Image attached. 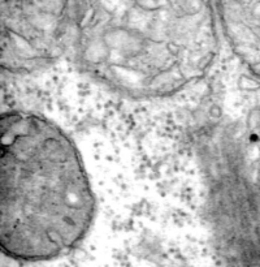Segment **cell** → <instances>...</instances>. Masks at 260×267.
<instances>
[{
	"instance_id": "6da1fadb",
	"label": "cell",
	"mask_w": 260,
	"mask_h": 267,
	"mask_svg": "<svg viewBox=\"0 0 260 267\" xmlns=\"http://www.w3.org/2000/svg\"><path fill=\"white\" fill-rule=\"evenodd\" d=\"M69 49L83 72L132 98H160L202 79L219 49L202 2L72 3Z\"/></svg>"
},
{
	"instance_id": "7a4b0ae2",
	"label": "cell",
	"mask_w": 260,
	"mask_h": 267,
	"mask_svg": "<svg viewBox=\"0 0 260 267\" xmlns=\"http://www.w3.org/2000/svg\"><path fill=\"white\" fill-rule=\"evenodd\" d=\"M0 241L7 255L45 261L72 249L94 218L95 202L76 145L49 119L2 115Z\"/></svg>"
},
{
	"instance_id": "3957f363",
	"label": "cell",
	"mask_w": 260,
	"mask_h": 267,
	"mask_svg": "<svg viewBox=\"0 0 260 267\" xmlns=\"http://www.w3.org/2000/svg\"><path fill=\"white\" fill-rule=\"evenodd\" d=\"M72 3H2V64L31 72L69 49Z\"/></svg>"
}]
</instances>
